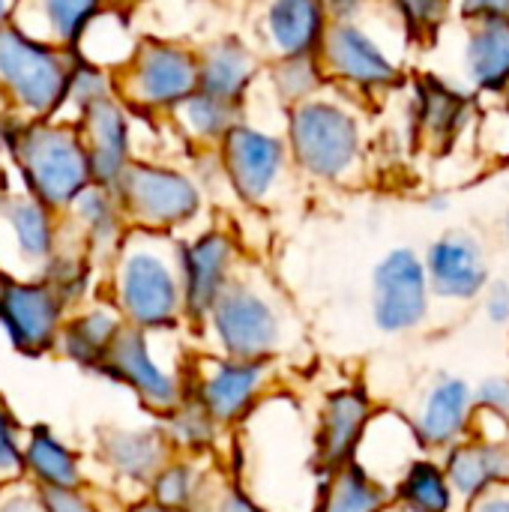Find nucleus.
Returning <instances> with one entry per match:
<instances>
[{"mask_svg": "<svg viewBox=\"0 0 509 512\" xmlns=\"http://www.w3.org/2000/svg\"><path fill=\"white\" fill-rule=\"evenodd\" d=\"M186 120L198 135H219L228 126V102L207 93L186 99Z\"/></svg>", "mask_w": 509, "mask_h": 512, "instance_id": "obj_35", "label": "nucleus"}, {"mask_svg": "<svg viewBox=\"0 0 509 512\" xmlns=\"http://www.w3.org/2000/svg\"><path fill=\"white\" fill-rule=\"evenodd\" d=\"M321 18V0H276L267 24L288 57H306L321 36Z\"/></svg>", "mask_w": 509, "mask_h": 512, "instance_id": "obj_25", "label": "nucleus"}, {"mask_svg": "<svg viewBox=\"0 0 509 512\" xmlns=\"http://www.w3.org/2000/svg\"><path fill=\"white\" fill-rule=\"evenodd\" d=\"M0 219L9 231L12 249L18 264L45 273L48 261L54 258V225L51 210L30 198H9L0 204Z\"/></svg>", "mask_w": 509, "mask_h": 512, "instance_id": "obj_21", "label": "nucleus"}, {"mask_svg": "<svg viewBox=\"0 0 509 512\" xmlns=\"http://www.w3.org/2000/svg\"><path fill=\"white\" fill-rule=\"evenodd\" d=\"M507 105H509V84H507Z\"/></svg>", "mask_w": 509, "mask_h": 512, "instance_id": "obj_50", "label": "nucleus"}, {"mask_svg": "<svg viewBox=\"0 0 509 512\" xmlns=\"http://www.w3.org/2000/svg\"><path fill=\"white\" fill-rule=\"evenodd\" d=\"M45 512H99V507L81 489H39Z\"/></svg>", "mask_w": 509, "mask_h": 512, "instance_id": "obj_38", "label": "nucleus"}, {"mask_svg": "<svg viewBox=\"0 0 509 512\" xmlns=\"http://www.w3.org/2000/svg\"><path fill=\"white\" fill-rule=\"evenodd\" d=\"M396 3L405 9L408 21H414V24H438L447 0H396Z\"/></svg>", "mask_w": 509, "mask_h": 512, "instance_id": "obj_40", "label": "nucleus"}, {"mask_svg": "<svg viewBox=\"0 0 509 512\" xmlns=\"http://www.w3.org/2000/svg\"><path fill=\"white\" fill-rule=\"evenodd\" d=\"M126 318L120 315L117 306H93L84 309L72 318H66L57 348L78 366L84 369H102L117 336L123 333Z\"/></svg>", "mask_w": 509, "mask_h": 512, "instance_id": "obj_20", "label": "nucleus"}, {"mask_svg": "<svg viewBox=\"0 0 509 512\" xmlns=\"http://www.w3.org/2000/svg\"><path fill=\"white\" fill-rule=\"evenodd\" d=\"M72 66L63 51L27 36L21 27H0V84L33 114H51L72 87Z\"/></svg>", "mask_w": 509, "mask_h": 512, "instance_id": "obj_4", "label": "nucleus"}, {"mask_svg": "<svg viewBox=\"0 0 509 512\" xmlns=\"http://www.w3.org/2000/svg\"><path fill=\"white\" fill-rule=\"evenodd\" d=\"M36 9L42 12V24L48 27L51 39L72 45L87 33L99 0H36Z\"/></svg>", "mask_w": 509, "mask_h": 512, "instance_id": "obj_32", "label": "nucleus"}, {"mask_svg": "<svg viewBox=\"0 0 509 512\" xmlns=\"http://www.w3.org/2000/svg\"><path fill=\"white\" fill-rule=\"evenodd\" d=\"M465 15L483 21H509V0H465Z\"/></svg>", "mask_w": 509, "mask_h": 512, "instance_id": "obj_42", "label": "nucleus"}, {"mask_svg": "<svg viewBox=\"0 0 509 512\" xmlns=\"http://www.w3.org/2000/svg\"><path fill=\"white\" fill-rule=\"evenodd\" d=\"M42 282L57 294V300L69 309L72 303H78L87 294V282H90V267L84 258L78 255H57L48 261Z\"/></svg>", "mask_w": 509, "mask_h": 512, "instance_id": "obj_33", "label": "nucleus"}, {"mask_svg": "<svg viewBox=\"0 0 509 512\" xmlns=\"http://www.w3.org/2000/svg\"><path fill=\"white\" fill-rule=\"evenodd\" d=\"M291 138L300 165L318 177H339L357 156L354 120L327 102L303 105L294 114Z\"/></svg>", "mask_w": 509, "mask_h": 512, "instance_id": "obj_10", "label": "nucleus"}, {"mask_svg": "<svg viewBox=\"0 0 509 512\" xmlns=\"http://www.w3.org/2000/svg\"><path fill=\"white\" fill-rule=\"evenodd\" d=\"M204 321H210L222 357L267 363L288 351L294 327L288 303L279 294L267 291L264 282H252L243 276H234L228 282Z\"/></svg>", "mask_w": 509, "mask_h": 512, "instance_id": "obj_2", "label": "nucleus"}, {"mask_svg": "<svg viewBox=\"0 0 509 512\" xmlns=\"http://www.w3.org/2000/svg\"><path fill=\"white\" fill-rule=\"evenodd\" d=\"M129 512H180V510H168V507H162V504H156V501H144V504H135Z\"/></svg>", "mask_w": 509, "mask_h": 512, "instance_id": "obj_45", "label": "nucleus"}, {"mask_svg": "<svg viewBox=\"0 0 509 512\" xmlns=\"http://www.w3.org/2000/svg\"><path fill=\"white\" fill-rule=\"evenodd\" d=\"M0 512H45L39 501V489L36 492H6L0 495Z\"/></svg>", "mask_w": 509, "mask_h": 512, "instance_id": "obj_43", "label": "nucleus"}, {"mask_svg": "<svg viewBox=\"0 0 509 512\" xmlns=\"http://www.w3.org/2000/svg\"><path fill=\"white\" fill-rule=\"evenodd\" d=\"M327 57L345 78L360 84H381L393 78L390 57L354 24H336L327 36Z\"/></svg>", "mask_w": 509, "mask_h": 512, "instance_id": "obj_22", "label": "nucleus"}, {"mask_svg": "<svg viewBox=\"0 0 509 512\" xmlns=\"http://www.w3.org/2000/svg\"><path fill=\"white\" fill-rule=\"evenodd\" d=\"M426 273L432 294L444 300H474L483 294L489 282V264L483 246L465 234V231H450L441 240H435L426 252Z\"/></svg>", "mask_w": 509, "mask_h": 512, "instance_id": "obj_12", "label": "nucleus"}, {"mask_svg": "<svg viewBox=\"0 0 509 512\" xmlns=\"http://www.w3.org/2000/svg\"><path fill=\"white\" fill-rule=\"evenodd\" d=\"M204 512H267L249 492L237 489V486H225V489H216L213 498L207 501Z\"/></svg>", "mask_w": 509, "mask_h": 512, "instance_id": "obj_39", "label": "nucleus"}, {"mask_svg": "<svg viewBox=\"0 0 509 512\" xmlns=\"http://www.w3.org/2000/svg\"><path fill=\"white\" fill-rule=\"evenodd\" d=\"M447 477L453 492L465 501H477L489 489L509 483V450L501 441H459L447 456Z\"/></svg>", "mask_w": 509, "mask_h": 512, "instance_id": "obj_19", "label": "nucleus"}, {"mask_svg": "<svg viewBox=\"0 0 509 512\" xmlns=\"http://www.w3.org/2000/svg\"><path fill=\"white\" fill-rule=\"evenodd\" d=\"M87 159L93 183L102 189H117L126 165L129 135L120 108L108 99H99L87 108Z\"/></svg>", "mask_w": 509, "mask_h": 512, "instance_id": "obj_18", "label": "nucleus"}, {"mask_svg": "<svg viewBox=\"0 0 509 512\" xmlns=\"http://www.w3.org/2000/svg\"><path fill=\"white\" fill-rule=\"evenodd\" d=\"M390 498L393 492L372 480L360 465H345L327 474L315 498V512H384Z\"/></svg>", "mask_w": 509, "mask_h": 512, "instance_id": "obj_24", "label": "nucleus"}, {"mask_svg": "<svg viewBox=\"0 0 509 512\" xmlns=\"http://www.w3.org/2000/svg\"><path fill=\"white\" fill-rule=\"evenodd\" d=\"M333 3H336V6H342V9H345V6H351V3H354V0H333Z\"/></svg>", "mask_w": 509, "mask_h": 512, "instance_id": "obj_47", "label": "nucleus"}, {"mask_svg": "<svg viewBox=\"0 0 509 512\" xmlns=\"http://www.w3.org/2000/svg\"><path fill=\"white\" fill-rule=\"evenodd\" d=\"M99 450L105 465L129 483H153L174 453L165 429H108Z\"/></svg>", "mask_w": 509, "mask_h": 512, "instance_id": "obj_16", "label": "nucleus"}, {"mask_svg": "<svg viewBox=\"0 0 509 512\" xmlns=\"http://www.w3.org/2000/svg\"><path fill=\"white\" fill-rule=\"evenodd\" d=\"M372 405L363 390H336L318 417L315 429V465L318 474H333L345 465H354L360 441L372 423Z\"/></svg>", "mask_w": 509, "mask_h": 512, "instance_id": "obj_11", "label": "nucleus"}, {"mask_svg": "<svg viewBox=\"0 0 509 512\" xmlns=\"http://www.w3.org/2000/svg\"><path fill=\"white\" fill-rule=\"evenodd\" d=\"M66 306L42 279H15L0 273V327L21 354L57 348L66 324Z\"/></svg>", "mask_w": 509, "mask_h": 512, "instance_id": "obj_5", "label": "nucleus"}, {"mask_svg": "<svg viewBox=\"0 0 509 512\" xmlns=\"http://www.w3.org/2000/svg\"><path fill=\"white\" fill-rule=\"evenodd\" d=\"M429 273L411 249L384 255L372 273V318L384 333H408L429 312Z\"/></svg>", "mask_w": 509, "mask_h": 512, "instance_id": "obj_6", "label": "nucleus"}, {"mask_svg": "<svg viewBox=\"0 0 509 512\" xmlns=\"http://www.w3.org/2000/svg\"><path fill=\"white\" fill-rule=\"evenodd\" d=\"M24 474V444L18 435V420L0 399V480H15Z\"/></svg>", "mask_w": 509, "mask_h": 512, "instance_id": "obj_34", "label": "nucleus"}, {"mask_svg": "<svg viewBox=\"0 0 509 512\" xmlns=\"http://www.w3.org/2000/svg\"><path fill=\"white\" fill-rule=\"evenodd\" d=\"M228 171L243 198L261 201L282 171V144L255 129H234L228 135Z\"/></svg>", "mask_w": 509, "mask_h": 512, "instance_id": "obj_17", "label": "nucleus"}, {"mask_svg": "<svg viewBox=\"0 0 509 512\" xmlns=\"http://www.w3.org/2000/svg\"><path fill=\"white\" fill-rule=\"evenodd\" d=\"M0 204H3V180H0Z\"/></svg>", "mask_w": 509, "mask_h": 512, "instance_id": "obj_49", "label": "nucleus"}, {"mask_svg": "<svg viewBox=\"0 0 509 512\" xmlns=\"http://www.w3.org/2000/svg\"><path fill=\"white\" fill-rule=\"evenodd\" d=\"M234 249L225 234H204L183 249V285H186V315L204 321L219 300V294L234 279Z\"/></svg>", "mask_w": 509, "mask_h": 512, "instance_id": "obj_13", "label": "nucleus"}, {"mask_svg": "<svg viewBox=\"0 0 509 512\" xmlns=\"http://www.w3.org/2000/svg\"><path fill=\"white\" fill-rule=\"evenodd\" d=\"M249 78H252V57L240 45L225 42L207 54L201 75H198V84H201V93L222 99V102H231L246 87Z\"/></svg>", "mask_w": 509, "mask_h": 512, "instance_id": "obj_29", "label": "nucleus"}, {"mask_svg": "<svg viewBox=\"0 0 509 512\" xmlns=\"http://www.w3.org/2000/svg\"><path fill=\"white\" fill-rule=\"evenodd\" d=\"M12 9H15V0H0V27H6V18Z\"/></svg>", "mask_w": 509, "mask_h": 512, "instance_id": "obj_46", "label": "nucleus"}, {"mask_svg": "<svg viewBox=\"0 0 509 512\" xmlns=\"http://www.w3.org/2000/svg\"><path fill=\"white\" fill-rule=\"evenodd\" d=\"M474 405L489 414V417H504L509 420V381L507 378H486L477 393H474Z\"/></svg>", "mask_w": 509, "mask_h": 512, "instance_id": "obj_36", "label": "nucleus"}, {"mask_svg": "<svg viewBox=\"0 0 509 512\" xmlns=\"http://www.w3.org/2000/svg\"><path fill=\"white\" fill-rule=\"evenodd\" d=\"M201 69L195 60L171 45H147L138 51L132 69V90L147 105H171L189 99Z\"/></svg>", "mask_w": 509, "mask_h": 512, "instance_id": "obj_14", "label": "nucleus"}, {"mask_svg": "<svg viewBox=\"0 0 509 512\" xmlns=\"http://www.w3.org/2000/svg\"><path fill=\"white\" fill-rule=\"evenodd\" d=\"M120 207L144 228H171L195 216L198 189L177 171L129 165L117 183Z\"/></svg>", "mask_w": 509, "mask_h": 512, "instance_id": "obj_8", "label": "nucleus"}, {"mask_svg": "<svg viewBox=\"0 0 509 512\" xmlns=\"http://www.w3.org/2000/svg\"><path fill=\"white\" fill-rule=\"evenodd\" d=\"M429 108H426V117H432V126L435 132H447V129H456V117L462 111V102L456 96H450V90H441L435 87L429 96H426Z\"/></svg>", "mask_w": 509, "mask_h": 512, "instance_id": "obj_37", "label": "nucleus"}, {"mask_svg": "<svg viewBox=\"0 0 509 512\" xmlns=\"http://www.w3.org/2000/svg\"><path fill=\"white\" fill-rule=\"evenodd\" d=\"M471 411H474V393L459 378H441L429 387L417 417L414 429L420 435L423 447H456L465 441L471 429Z\"/></svg>", "mask_w": 509, "mask_h": 512, "instance_id": "obj_15", "label": "nucleus"}, {"mask_svg": "<svg viewBox=\"0 0 509 512\" xmlns=\"http://www.w3.org/2000/svg\"><path fill=\"white\" fill-rule=\"evenodd\" d=\"M150 333L153 330H141V327L126 324L99 372L114 378L117 384H126L150 411L171 414L186 399L183 381L177 372H171L165 363L156 360L153 345H150Z\"/></svg>", "mask_w": 509, "mask_h": 512, "instance_id": "obj_7", "label": "nucleus"}, {"mask_svg": "<svg viewBox=\"0 0 509 512\" xmlns=\"http://www.w3.org/2000/svg\"><path fill=\"white\" fill-rule=\"evenodd\" d=\"M468 69L480 87L509 84V21H486L468 45Z\"/></svg>", "mask_w": 509, "mask_h": 512, "instance_id": "obj_28", "label": "nucleus"}, {"mask_svg": "<svg viewBox=\"0 0 509 512\" xmlns=\"http://www.w3.org/2000/svg\"><path fill=\"white\" fill-rule=\"evenodd\" d=\"M15 159L30 195L48 210L75 204V198L93 183L87 147L72 132L57 126H33L18 135Z\"/></svg>", "mask_w": 509, "mask_h": 512, "instance_id": "obj_3", "label": "nucleus"}, {"mask_svg": "<svg viewBox=\"0 0 509 512\" xmlns=\"http://www.w3.org/2000/svg\"><path fill=\"white\" fill-rule=\"evenodd\" d=\"M24 471L39 489H81L78 456L48 426L30 429L24 441Z\"/></svg>", "mask_w": 509, "mask_h": 512, "instance_id": "obj_23", "label": "nucleus"}, {"mask_svg": "<svg viewBox=\"0 0 509 512\" xmlns=\"http://www.w3.org/2000/svg\"><path fill=\"white\" fill-rule=\"evenodd\" d=\"M75 216L84 225L87 243L96 249H111L120 237V207L102 186H90L75 198Z\"/></svg>", "mask_w": 509, "mask_h": 512, "instance_id": "obj_30", "label": "nucleus"}, {"mask_svg": "<svg viewBox=\"0 0 509 512\" xmlns=\"http://www.w3.org/2000/svg\"><path fill=\"white\" fill-rule=\"evenodd\" d=\"M504 231H507V237H509V213H507V222H504Z\"/></svg>", "mask_w": 509, "mask_h": 512, "instance_id": "obj_48", "label": "nucleus"}, {"mask_svg": "<svg viewBox=\"0 0 509 512\" xmlns=\"http://www.w3.org/2000/svg\"><path fill=\"white\" fill-rule=\"evenodd\" d=\"M396 504L408 512H450L453 483L444 468L429 459H417L396 486Z\"/></svg>", "mask_w": 509, "mask_h": 512, "instance_id": "obj_27", "label": "nucleus"}, {"mask_svg": "<svg viewBox=\"0 0 509 512\" xmlns=\"http://www.w3.org/2000/svg\"><path fill=\"white\" fill-rule=\"evenodd\" d=\"M471 512H509V483H501L471 501Z\"/></svg>", "mask_w": 509, "mask_h": 512, "instance_id": "obj_44", "label": "nucleus"}, {"mask_svg": "<svg viewBox=\"0 0 509 512\" xmlns=\"http://www.w3.org/2000/svg\"><path fill=\"white\" fill-rule=\"evenodd\" d=\"M114 297L126 324L165 330L186 312L183 252L153 234L126 240L114 270Z\"/></svg>", "mask_w": 509, "mask_h": 512, "instance_id": "obj_1", "label": "nucleus"}, {"mask_svg": "<svg viewBox=\"0 0 509 512\" xmlns=\"http://www.w3.org/2000/svg\"><path fill=\"white\" fill-rule=\"evenodd\" d=\"M216 426L219 423L207 414V408L195 396H186L171 414H165V435H168L171 447L186 450V453L207 450L213 444Z\"/></svg>", "mask_w": 509, "mask_h": 512, "instance_id": "obj_31", "label": "nucleus"}, {"mask_svg": "<svg viewBox=\"0 0 509 512\" xmlns=\"http://www.w3.org/2000/svg\"><path fill=\"white\" fill-rule=\"evenodd\" d=\"M270 378L267 360H204L195 369V399L219 423H237L249 417L264 402V387Z\"/></svg>", "mask_w": 509, "mask_h": 512, "instance_id": "obj_9", "label": "nucleus"}, {"mask_svg": "<svg viewBox=\"0 0 509 512\" xmlns=\"http://www.w3.org/2000/svg\"><path fill=\"white\" fill-rule=\"evenodd\" d=\"M153 501L180 512H204L216 489H210L207 474L195 462H168L162 474L150 483Z\"/></svg>", "mask_w": 509, "mask_h": 512, "instance_id": "obj_26", "label": "nucleus"}, {"mask_svg": "<svg viewBox=\"0 0 509 512\" xmlns=\"http://www.w3.org/2000/svg\"><path fill=\"white\" fill-rule=\"evenodd\" d=\"M486 315L492 324H509V285L498 282L486 294Z\"/></svg>", "mask_w": 509, "mask_h": 512, "instance_id": "obj_41", "label": "nucleus"}]
</instances>
